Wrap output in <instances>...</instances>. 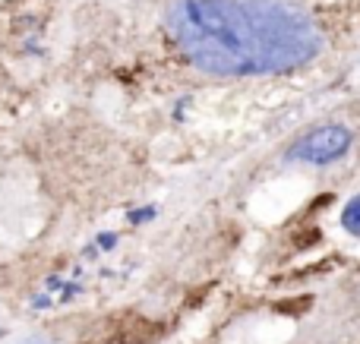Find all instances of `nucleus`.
<instances>
[{"label":"nucleus","mask_w":360,"mask_h":344,"mask_svg":"<svg viewBox=\"0 0 360 344\" xmlns=\"http://www.w3.org/2000/svg\"><path fill=\"white\" fill-rule=\"evenodd\" d=\"M165 29L205 76H278L323 54L316 19L288 0H171Z\"/></svg>","instance_id":"1"},{"label":"nucleus","mask_w":360,"mask_h":344,"mask_svg":"<svg viewBox=\"0 0 360 344\" xmlns=\"http://www.w3.org/2000/svg\"><path fill=\"white\" fill-rule=\"evenodd\" d=\"M63 278L60 275H51V278H44V291H48V294H54V291H63Z\"/></svg>","instance_id":"10"},{"label":"nucleus","mask_w":360,"mask_h":344,"mask_svg":"<svg viewBox=\"0 0 360 344\" xmlns=\"http://www.w3.org/2000/svg\"><path fill=\"white\" fill-rule=\"evenodd\" d=\"M79 294H82V284L73 278V282H67V284H63V291H60V303H73Z\"/></svg>","instance_id":"6"},{"label":"nucleus","mask_w":360,"mask_h":344,"mask_svg":"<svg viewBox=\"0 0 360 344\" xmlns=\"http://www.w3.org/2000/svg\"><path fill=\"white\" fill-rule=\"evenodd\" d=\"M16 29L19 32H38V29H41V22H38V16H19L16 19Z\"/></svg>","instance_id":"8"},{"label":"nucleus","mask_w":360,"mask_h":344,"mask_svg":"<svg viewBox=\"0 0 360 344\" xmlns=\"http://www.w3.org/2000/svg\"><path fill=\"white\" fill-rule=\"evenodd\" d=\"M186 107H190V95H184V98H180L177 105H174V120H177V124H180V120H184Z\"/></svg>","instance_id":"11"},{"label":"nucleus","mask_w":360,"mask_h":344,"mask_svg":"<svg viewBox=\"0 0 360 344\" xmlns=\"http://www.w3.org/2000/svg\"><path fill=\"white\" fill-rule=\"evenodd\" d=\"M22 54H29V57H44V51H41V44H38V38H22Z\"/></svg>","instance_id":"9"},{"label":"nucleus","mask_w":360,"mask_h":344,"mask_svg":"<svg viewBox=\"0 0 360 344\" xmlns=\"http://www.w3.org/2000/svg\"><path fill=\"white\" fill-rule=\"evenodd\" d=\"M158 215V209L155 206H136V209H130L127 212V225H133V227H143V225H149L152 218Z\"/></svg>","instance_id":"4"},{"label":"nucleus","mask_w":360,"mask_h":344,"mask_svg":"<svg viewBox=\"0 0 360 344\" xmlns=\"http://www.w3.org/2000/svg\"><path fill=\"white\" fill-rule=\"evenodd\" d=\"M92 244L98 246L101 253H114V250H117V244H120V234L117 231H101V234H95Z\"/></svg>","instance_id":"5"},{"label":"nucleus","mask_w":360,"mask_h":344,"mask_svg":"<svg viewBox=\"0 0 360 344\" xmlns=\"http://www.w3.org/2000/svg\"><path fill=\"white\" fill-rule=\"evenodd\" d=\"M82 256H86V259H98V256H101V250H98L95 244H86V246H82Z\"/></svg>","instance_id":"12"},{"label":"nucleus","mask_w":360,"mask_h":344,"mask_svg":"<svg viewBox=\"0 0 360 344\" xmlns=\"http://www.w3.org/2000/svg\"><path fill=\"white\" fill-rule=\"evenodd\" d=\"M338 225H342V231H345V234H351V237H360V193H357V196H351V199L345 202Z\"/></svg>","instance_id":"3"},{"label":"nucleus","mask_w":360,"mask_h":344,"mask_svg":"<svg viewBox=\"0 0 360 344\" xmlns=\"http://www.w3.org/2000/svg\"><path fill=\"white\" fill-rule=\"evenodd\" d=\"M354 145V133L345 124H323L307 130L300 139H294L285 152L288 164H307V168H326V164L342 161Z\"/></svg>","instance_id":"2"},{"label":"nucleus","mask_w":360,"mask_h":344,"mask_svg":"<svg viewBox=\"0 0 360 344\" xmlns=\"http://www.w3.org/2000/svg\"><path fill=\"white\" fill-rule=\"evenodd\" d=\"M51 307H54V297H51L48 291H41V294L32 297V310H38V313H41V310H51Z\"/></svg>","instance_id":"7"}]
</instances>
